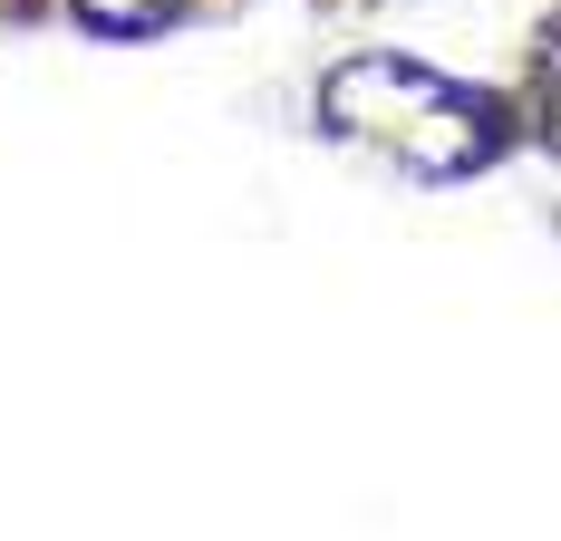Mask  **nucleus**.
I'll return each mask as SVG.
<instances>
[{
    "mask_svg": "<svg viewBox=\"0 0 561 541\" xmlns=\"http://www.w3.org/2000/svg\"><path fill=\"white\" fill-rule=\"evenodd\" d=\"M446 97V68H426V58L407 49H358L339 58L330 78H320V126H330L339 146H368V156H397L407 146V126Z\"/></svg>",
    "mask_w": 561,
    "mask_h": 541,
    "instance_id": "obj_1",
    "label": "nucleus"
},
{
    "mask_svg": "<svg viewBox=\"0 0 561 541\" xmlns=\"http://www.w3.org/2000/svg\"><path fill=\"white\" fill-rule=\"evenodd\" d=\"M523 146V116L494 97V88H465V78H446V97L407 126V146H397V174L407 184H465V174H494V164Z\"/></svg>",
    "mask_w": 561,
    "mask_h": 541,
    "instance_id": "obj_2",
    "label": "nucleus"
},
{
    "mask_svg": "<svg viewBox=\"0 0 561 541\" xmlns=\"http://www.w3.org/2000/svg\"><path fill=\"white\" fill-rule=\"evenodd\" d=\"M78 30H98V39H156L174 20H194V0H58Z\"/></svg>",
    "mask_w": 561,
    "mask_h": 541,
    "instance_id": "obj_3",
    "label": "nucleus"
},
{
    "mask_svg": "<svg viewBox=\"0 0 561 541\" xmlns=\"http://www.w3.org/2000/svg\"><path fill=\"white\" fill-rule=\"evenodd\" d=\"M533 126H542V146H552V156H561V88H552V97H542V116H533Z\"/></svg>",
    "mask_w": 561,
    "mask_h": 541,
    "instance_id": "obj_4",
    "label": "nucleus"
}]
</instances>
